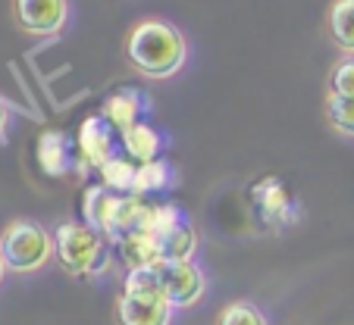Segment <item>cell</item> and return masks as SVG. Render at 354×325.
Listing matches in <instances>:
<instances>
[{
	"instance_id": "6da1fadb",
	"label": "cell",
	"mask_w": 354,
	"mask_h": 325,
	"mask_svg": "<svg viewBox=\"0 0 354 325\" xmlns=\"http://www.w3.org/2000/svg\"><path fill=\"white\" fill-rule=\"evenodd\" d=\"M126 63L147 81H169L188 63V38L160 16H145L126 35Z\"/></svg>"
},
{
	"instance_id": "7a4b0ae2",
	"label": "cell",
	"mask_w": 354,
	"mask_h": 325,
	"mask_svg": "<svg viewBox=\"0 0 354 325\" xmlns=\"http://www.w3.org/2000/svg\"><path fill=\"white\" fill-rule=\"evenodd\" d=\"M54 263L73 279H97L113 263L110 241L88 222H60L54 228Z\"/></svg>"
},
{
	"instance_id": "3957f363",
	"label": "cell",
	"mask_w": 354,
	"mask_h": 325,
	"mask_svg": "<svg viewBox=\"0 0 354 325\" xmlns=\"http://www.w3.org/2000/svg\"><path fill=\"white\" fill-rule=\"evenodd\" d=\"M0 257L13 275L41 273L54 263V232L28 216L10 219L0 232Z\"/></svg>"
},
{
	"instance_id": "277c9868",
	"label": "cell",
	"mask_w": 354,
	"mask_h": 325,
	"mask_svg": "<svg viewBox=\"0 0 354 325\" xmlns=\"http://www.w3.org/2000/svg\"><path fill=\"white\" fill-rule=\"evenodd\" d=\"M154 269H132L126 275L113 306L116 325H173V304L160 291Z\"/></svg>"
},
{
	"instance_id": "5b68a950",
	"label": "cell",
	"mask_w": 354,
	"mask_h": 325,
	"mask_svg": "<svg viewBox=\"0 0 354 325\" xmlns=\"http://www.w3.org/2000/svg\"><path fill=\"white\" fill-rule=\"evenodd\" d=\"M251 213H254L257 226L263 232H288L298 226L304 210H301L298 197L286 188V181L276 175H263L254 188H251Z\"/></svg>"
},
{
	"instance_id": "8992f818",
	"label": "cell",
	"mask_w": 354,
	"mask_h": 325,
	"mask_svg": "<svg viewBox=\"0 0 354 325\" xmlns=\"http://www.w3.org/2000/svg\"><path fill=\"white\" fill-rule=\"evenodd\" d=\"M154 273L173 310H192L207 294V275L194 259H163Z\"/></svg>"
},
{
	"instance_id": "52a82bcc",
	"label": "cell",
	"mask_w": 354,
	"mask_h": 325,
	"mask_svg": "<svg viewBox=\"0 0 354 325\" xmlns=\"http://www.w3.org/2000/svg\"><path fill=\"white\" fill-rule=\"evenodd\" d=\"M19 32L32 38H57L69 26V0H10Z\"/></svg>"
},
{
	"instance_id": "ba28073f",
	"label": "cell",
	"mask_w": 354,
	"mask_h": 325,
	"mask_svg": "<svg viewBox=\"0 0 354 325\" xmlns=\"http://www.w3.org/2000/svg\"><path fill=\"white\" fill-rule=\"evenodd\" d=\"M116 157V144H113V132L110 122L104 116H88L82 122L79 135H75V159H79V175H85L88 169H97Z\"/></svg>"
},
{
	"instance_id": "9c48e42d",
	"label": "cell",
	"mask_w": 354,
	"mask_h": 325,
	"mask_svg": "<svg viewBox=\"0 0 354 325\" xmlns=\"http://www.w3.org/2000/svg\"><path fill=\"white\" fill-rule=\"evenodd\" d=\"M151 110V100L145 97L141 91H135V88H122V91L110 94L107 100H104V110H100V116L110 122V128H116V132H126V128H132L135 122H141V116Z\"/></svg>"
},
{
	"instance_id": "30bf717a",
	"label": "cell",
	"mask_w": 354,
	"mask_h": 325,
	"mask_svg": "<svg viewBox=\"0 0 354 325\" xmlns=\"http://www.w3.org/2000/svg\"><path fill=\"white\" fill-rule=\"evenodd\" d=\"M116 253H120V259L126 263V269L132 273V269H154V266L163 263V253H160V244H157V238H151V235L145 232H126L122 238L113 241Z\"/></svg>"
},
{
	"instance_id": "8fae6325",
	"label": "cell",
	"mask_w": 354,
	"mask_h": 325,
	"mask_svg": "<svg viewBox=\"0 0 354 325\" xmlns=\"http://www.w3.org/2000/svg\"><path fill=\"white\" fill-rule=\"evenodd\" d=\"M38 166L44 175L50 179H63L75 169L73 159V147H69V138L63 132H41L38 138Z\"/></svg>"
},
{
	"instance_id": "7c38bea8",
	"label": "cell",
	"mask_w": 354,
	"mask_h": 325,
	"mask_svg": "<svg viewBox=\"0 0 354 325\" xmlns=\"http://www.w3.org/2000/svg\"><path fill=\"white\" fill-rule=\"evenodd\" d=\"M122 194L107 191L104 185H94L85 191V204H82V213H85V222L91 228H97L104 238H113V222H116V206H120Z\"/></svg>"
},
{
	"instance_id": "4fadbf2b",
	"label": "cell",
	"mask_w": 354,
	"mask_h": 325,
	"mask_svg": "<svg viewBox=\"0 0 354 325\" xmlns=\"http://www.w3.org/2000/svg\"><path fill=\"white\" fill-rule=\"evenodd\" d=\"M122 141V150H126V157L132 159V163H151V159H160V150H163V135L157 132L151 122H135L132 128H126V132L120 135Z\"/></svg>"
},
{
	"instance_id": "5bb4252c",
	"label": "cell",
	"mask_w": 354,
	"mask_h": 325,
	"mask_svg": "<svg viewBox=\"0 0 354 325\" xmlns=\"http://www.w3.org/2000/svg\"><path fill=\"white\" fill-rule=\"evenodd\" d=\"M326 35L345 57H354V0H333L329 3Z\"/></svg>"
},
{
	"instance_id": "9a60e30c",
	"label": "cell",
	"mask_w": 354,
	"mask_h": 325,
	"mask_svg": "<svg viewBox=\"0 0 354 325\" xmlns=\"http://www.w3.org/2000/svg\"><path fill=\"white\" fill-rule=\"evenodd\" d=\"M185 219H188V216L182 213V206H176V204H147L145 216L138 219V226H135V228L160 241L163 235H169L176 226H182Z\"/></svg>"
},
{
	"instance_id": "2e32d148",
	"label": "cell",
	"mask_w": 354,
	"mask_h": 325,
	"mask_svg": "<svg viewBox=\"0 0 354 325\" xmlns=\"http://www.w3.org/2000/svg\"><path fill=\"white\" fill-rule=\"evenodd\" d=\"M173 185V169L167 159H151V163H138L135 169V181H132V194L145 197V194H157L167 191Z\"/></svg>"
},
{
	"instance_id": "e0dca14e",
	"label": "cell",
	"mask_w": 354,
	"mask_h": 325,
	"mask_svg": "<svg viewBox=\"0 0 354 325\" xmlns=\"http://www.w3.org/2000/svg\"><path fill=\"white\" fill-rule=\"evenodd\" d=\"M160 253L163 259H194V253H198V228L192 226V219H185L182 226H176L169 235H163L160 241Z\"/></svg>"
},
{
	"instance_id": "ac0fdd59",
	"label": "cell",
	"mask_w": 354,
	"mask_h": 325,
	"mask_svg": "<svg viewBox=\"0 0 354 325\" xmlns=\"http://www.w3.org/2000/svg\"><path fill=\"white\" fill-rule=\"evenodd\" d=\"M135 169H138V163H132L129 157H120V153H116L113 159H107V163L100 166V185L107 188V191H116V194H132Z\"/></svg>"
},
{
	"instance_id": "d6986e66",
	"label": "cell",
	"mask_w": 354,
	"mask_h": 325,
	"mask_svg": "<svg viewBox=\"0 0 354 325\" xmlns=\"http://www.w3.org/2000/svg\"><path fill=\"white\" fill-rule=\"evenodd\" d=\"M214 325H270V319L254 300L241 297V300H232V304L223 306V310L216 313Z\"/></svg>"
},
{
	"instance_id": "ffe728a7",
	"label": "cell",
	"mask_w": 354,
	"mask_h": 325,
	"mask_svg": "<svg viewBox=\"0 0 354 325\" xmlns=\"http://www.w3.org/2000/svg\"><path fill=\"white\" fill-rule=\"evenodd\" d=\"M323 113H326V122L335 135H342V138H354V97H335V94H326Z\"/></svg>"
},
{
	"instance_id": "44dd1931",
	"label": "cell",
	"mask_w": 354,
	"mask_h": 325,
	"mask_svg": "<svg viewBox=\"0 0 354 325\" xmlns=\"http://www.w3.org/2000/svg\"><path fill=\"white\" fill-rule=\"evenodd\" d=\"M326 94L335 97H354V57H342L333 63L326 79Z\"/></svg>"
},
{
	"instance_id": "7402d4cb",
	"label": "cell",
	"mask_w": 354,
	"mask_h": 325,
	"mask_svg": "<svg viewBox=\"0 0 354 325\" xmlns=\"http://www.w3.org/2000/svg\"><path fill=\"white\" fill-rule=\"evenodd\" d=\"M10 116H13V104L0 94V138H3V135H7V128H10Z\"/></svg>"
},
{
	"instance_id": "603a6c76",
	"label": "cell",
	"mask_w": 354,
	"mask_h": 325,
	"mask_svg": "<svg viewBox=\"0 0 354 325\" xmlns=\"http://www.w3.org/2000/svg\"><path fill=\"white\" fill-rule=\"evenodd\" d=\"M3 279H7V263H3V257H0V285H3Z\"/></svg>"
}]
</instances>
